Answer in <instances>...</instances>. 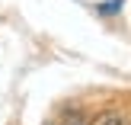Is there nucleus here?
Listing matches in <instances>:
<instances>
[{"mask_svg":"<svg viewBox=\"0 0 131 125\" xmlns=\"http://www.w3.org/2000/svg\"><path fill=\"white\" fill-rule=\"evenodd\" d=\"M93 125H125V119H122L118 112H102L99 119H96Z\"/></svg>","mask_w":131,"mask_h":125,"instance_id":"1","label":"nucleus"},{"mask_svg":"<svg viewBox=\"0 0 131 125\" xmlns=\"http://www.w3.org/2000/svg\"><path fill=\"white\" fill-rule=\"evenodd\" d=\"M122 6V0H112V3H102V13H115Z\"/></svg>","mask_w":131,"mask_h":125,"instance_id":"2","label":"nucleus"},{"mask_svg":"<svg viewBox=\"0 0 131 125\" xmlns=\"http://www.w3.org/2000/svg\"><path fill=\"white\" fill-rule=\"evenodd\" d=\"M67 125H83V122H67Z\"/></svg>","mask_w":131,"mask_h":125,"instance_id":"3","label":"nucleus"}]
</instances>
